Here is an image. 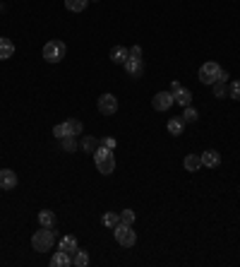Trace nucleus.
<instances>
[{"instance_id":"nucleus-1","label":"nucleus","mask_w":240,"mask_h":267,"mask_svg":"<svg viewBox=\"0 0 240 267\" xmlns=\"http://www.w3.org/2000/svg\"><path fill=\"white\" fill-rule=\"evenodd\" d=\"M94 164H96V169L104 173V176H111L113 173V169H116V157H113V149H108V147H99L96 152H94Z\"/></svg>"},{"instance_id":"nucleus-2","label":"nucleus","mask_w":240,"mask_h":267,"mask_svg":"<svg viewBox=\"0 0 240 267\" xmlns=\"http://www.w3.org/2000/svg\"><path fill=\"white\" fill-rule=\"evenodd\" d=\"M53 243H56V231L48 229V226H41V229L31 236V248H34L36 253H46V251H51Z\"/></svg>"},{"instance_id":"nucleus-3","label":"nucleus","mask_w":240,"mask_h":267,"mask_svg":"<svg viewBox=\"0 0 240 267\" xmlns=\"http://www.w3.org/2000/svg\"><path fill=\"white\" fill-rule=\"evenodd\" d=\"M113 236H116V241H118L122 248H132V246L137 243V234H135L132 224H122V221H120L118 226L113 229Z\"/></svg>"},{"instance_id":"nucleus-4","label":"nucleus","mask_w":240,"mask_h":267,"mask_svg":"<svg viewBox=\"0 0 240 267\" xmlns=\"http://www.w3.org/2000/svg\"><path fill=\"white\" fill-rule=\"evenodd\" d=\"M65 53H67V46L62 41H56V39L44 46V61L46 63H60L65 58Z\"/></svg>"},{"instance_id":"nucleus-5","label":"nucleus","mask_w":240,"mask_h":267,"mask_svg":"<svg viewBox=\"0 0 240 267\" xmlns=\"http://www.w3.org/2000/svg\"><path fill=\"white\" fill-rule=\"evenodd\" d=\"M53 135H56L58 140H62V137H79V135H82V121L70 118V121L56 126V128H53Z\"/></svg>"},{"instance_id":"nucleus-6","label":"nucleus","mask_w":240,"mask_h":267,"mask_svg":"<svg viewBox=\"0 0 240 267\" xmlns=\"http://www.w3.org/2000/svg\"><path fill=\"white\" fill-rule=\"evenodd\" d=\"M221 65L219 63H214V61H209V63H204V65L199 67V82L202 84H214L216 79H221Z\"/></svg>"},{"instance_id":"nucleus-7","label":"nucleus","mask_w":240,"mask_h":267,"mask_svg":"<svg viewBox=\"0 0 240 267\" xmlns=\"http://www.w3.org/2000/svg\"><path fill=\"white\" fill-rule=\"evenodd\" d=\"M99 111H101V116H116V111H118V99H116L113 94H101V96H99Z\"/></svg>"},{"instance_id":"nucleus-8","label":"nucleus","mask_w":240,"mask_h":267,"mask_svg":"<svg viewBox=\"0 0 240 267\" xmlns=\"http://www.w3.org/2000/svg\"><path fill=\"white\" fill-rule=\"evenodd\" d=\"M173 104H176L173 92H159V94H154V99H151V106H154L156 111H168Z\"/></svg>"},{"instance_id":"nucleus-9","label":"nucleus","mask_w":240,"mask_h":267,"mask_svg":"<svg viewBox=\"0 0 240 267\" xmlns=\"http://www.w3.org/2000/svg\"><path fill=\"white\" fill-rule=\"evenodd\" d=\"M122 67H125V72H127L130 77H142V72H144V63H142V58H132V56L122 63Z\"/></svg>"},{"instance_id":"nucleus-10","label":"nucleus","mask_w":240,"mask_h":267,"mask_svg":"<svg viewBox=\"0 0 240 267\" xmlns=\"http://www.w3.org/2000/svg\"><path fill=\"white\" fill-rule=\"evenodd\" d=\"M0 188H2V190L17 188V173H15L12 169H0Z\"/></svg>"},{"instance_id":"nucleus-11","label":"nucleus","mask_w":240,"mask_h":267,"mask_svg":"<svg viewBox=\"0 0 240 267\" xmlns=\"http://www.w3.org/2000/svg\"><path fill=\"white\" fill-rule=\"evenodd\" d=\"M202 157V166H207V169H216L219 164H221V154L216 152V149H207L204 154H199Z\"/></svg>"},{"instance_id":"nucleus-12","label":"nucleus","mask_w":240,"mask_h":267,"mask_svg":"<svg viewBox=\"0 0 240 267\" xmlns=\"http://www.w3.org/2000/svg\"><path fill=\"white\" fill-rule=\"evenodd\" d=\"M58 248H60V251H65L67 255H75V253L79 251V246H77V238H75V236H62V238H60V243H58Z\"/></svg>"},{"instance_id":"nucleus-13","label":"nucleus","mask_w":240,"mask_h":267,"mask_svg":"<svg viewBox=\"0 0 240 267\" xmlns=\"http://www.w3.org/2000/svg\"><path fill=\"white\" fill-rule=\"evenodd\" d=\"M182 166H185L190 173H197V171L202 169V157H199V154H187L185 161H182Z\"/></svg>"},{"instance_id":"nucleus-14","label":"nucleus","mask_w":240,"mask_h":267,"mask_svg":"<svg viewBox=\"0 0 240 267\" xmlns=\"http://www.w3.org/2000/svg\"><path fill=\"white\" fill-rule=\"evenodd\" d=\"M127 58H130V48H125V46H113V51H111V61H113L116 65H122Z\"/></svg>"},{"instance_id":"nucleus-15","label":"nucleus","mask_w":240,"mask_h":267,"mask_svg":"<svg viewBox=\"0 0 240 267\" xmlns=\"http://www.w3.org/2000/svg\"><path fill=\"white\" fill-rule=\"evenodd\" d=\"M173 99L178 101V106H190V104H192V92L185 89V87H178V89L173 92Z\"/></svg>"},{"instance_id":"nucleus-16","label":"nucleus","mask_w":240,"mask_h":267,"mask_svg":"<svg viewBox=\"0 0 240 267\" xmlns=\"http://www.w3.org/2000/svg\"><path fill=\"white\" fill-rule=\"evenodd\" d=\"M15 56V44L5 36H0V61H7Z\"/></svg>"},{"instance_id":"nucleus-17","label":"nucleus","mask_w":240,"mask_h":267,"mask_svg":"<svg viewBox=\"0 0 240 267\" xmlns=\"http://www.w3.org/2000/svg\"><path fill=\"white\" fill-rule=\"evenodd\" d=\"M56 221H58V219H56V214H53L51 209H41V212H39V224H41V226L53 229V226H56Z\"/></svg>"},{"instance_id":"nucleus-18","label":"nucleus","mask_w":240,"mask_h":267,"mask_svg":"<svg viewBox=\"0 0 240 267\" xmlns=\"http://www.w3.org/2000/svg\"><path fill=\"white\" fill-rule=\"evenodd\" d=\"M51 265L53 267H70L72 265V260H70V255H67L65 251H58V253L51 258Z\"/></svg>"},{"instance_id":"nucleus-19","label":"nucleus","mask_w":240,"mask_h":267,"mask_svg":"<svg viewBox=\"0 0 240 267\" xmlns=\"http://www.w3.org/2000/svg\"><path fill=\"white\" fill-rule=\"evenodd\" d=\"M99 147H101V140H96V137H82V149H84V152L94 154Z\"/></svg>"},{"instance_id":"nucleus-20","label":"nucleus","mask_w":240,"mask_h":267,"mask_svg":"<svg viewBox=\"0 0 240 267\" xmlns=\"http://www.w3.org/2000/svg\"><path fill=\"white\" fill-rule=\"evenodd\" d=\"M87 5H89V0H65V7L70 12H84Z\"/></svg>"},{"instance_id":"nucleus-21","label":"nucleus","mask_w":240,"mask_h":267,"mask_svg":"<svg viewBox=\"0 0 240 267\" xmlns=\"http://www.w3.org/2000/svg\"><path fill=\"white\" fill-rule=\"evenodd\" d=\"M118 224H120V214H118V212H106V214H104V226L116 229Z\"/></svg>"},{"instance_id":"nucleus-22","label":"nucleus","mask_w":240,"mask_h":267,"mask_svg":"<svg viewBox=\"0 0 240 267\" xmlns=\"http://www.w3.org/2000/svg\"><path fill=\"white\" fill-rule=\"evenodd\" d=\"M166 128H168V133H171V135H182V128H185V123H182V118H171Z\"/></svg>"},{"instance_id":"nucleus-23","label":"nucleus","mask_w":240,"mask_h":267,"mask_svg":"<svg viewBox=\"0 0 240 267\" xmlns=\"http://www.w3.org/2000/svg\"><path fill=\"white\" fill-rule=\"evenodd\" d=\"M72 265L75 267H87L89 265V255H87V251H77L75 258H72Z\"/></svg>"},{"instance_id":"nucleus-24","label":"nucleus","mask_w":240,"mask_h":267,"mask_svg":"<svg viewBox=\"0 0 240 267\" xmlns=\"http://www.w3.org/2000/svg\"><path fill=\"white\" fill-rule=\"evenodd\" d=\"M226 92H228V89H226V82H224V79H216V82H214V96H216V99H224Z\"/></svg>"},{"instance_id":"nucleus-25","label":"nucleus","mask_w":240,"mask_h":267,"mask_svg":"<svg viewBox=\"0 0 240 267\" xmlns=\"http://www.w3.org/2000/svg\"><path fill=\"white\" fill-rule=\"evenodd\" d=\"M199 118V113L192 109V106H185V113H182V123H195Z\"/></svg>"},{"instance_id":"nucleus-26","label":"nucleus","mask_w":240,"mask_h":267,"mask_svg":"<svg viewBox=\"0 0 240 267\" xmlns=\"http://www.w3.org/2000/svg\"><path fill=\"white\" fill-rule=\"evenodd\" d=\"M60 142H62V149L65 152H75L77 149V137H62Z\"/></svg>"},{"instance_id":"nucleus-27","label":"nucleus","mask_w":240,"mask_h":267,"mask_svg":"<svg viewBox=\"0 0 240 267\" xmlns=\"http://www.w3.org/2000/svg\"><path fill=\"white\" fill-rule=\"evenodd\" d=\"M120 221H122V224H132V221H135V212H132V209H122V212H120Z\"/></svg>"},{"instance_id":"nucleus-28","label":"nucleus","mask_w":240,"mask_h":267,"mask_svg":"<svg viewBox=\"0 0 240 267\" xmlns=\"http://www.w3.org/2000/svg\"><path fill=\"white\" fill-rule=\"evenodd\" d=\"M228 94H231V99L240 101V82H233V84L228 87Z\"/></svg>"},{"instance_id":"nucleus-29","label":"nucleus","mask_w":240,"mask_h":267,"mask_svg":"<svg viewBox=\"0 0 240 267\" xmlns=\"http://www.w3.org/2000/svg\"><path fill=\"white\" fill-rule=\"evenodd\" d=\"M101 144H104V147H108V149H116V140H113V137H104V140H101Z\"/></svg>"},{"instance_id":"nucleus-30","label":"nucleus","mask_w":240,"mask_h":267,"mask_svg":"<svg viewBox=\"0 0 240 267\" xmlns=\"http://www.w3.org/2000/svg\"><path fill=\"white\" fill-rule=\"evenodd\" d=\"M130 56H132V58H142V48H139V46H132V48H130Z\"/></svg>"},{"instance_id":"nucleus-31","label":"nucleus","mask_w":240,"mask_h":267,"mask_svg":"<svg viewBox=\"0 0 240 267\" xmlns=\"http://www.w3.org/2000/svg\"><path fill=\"white\" fill-rule=\"evenodd\" d=\"M89 2H101V0H89Z\"/></svg>"}]
</instances>
